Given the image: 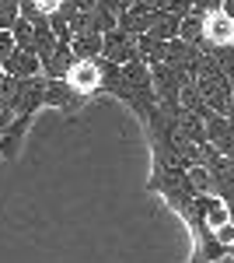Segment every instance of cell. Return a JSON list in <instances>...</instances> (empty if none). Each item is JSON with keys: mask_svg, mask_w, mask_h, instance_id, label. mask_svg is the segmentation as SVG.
Instances as JSON below:
<instances>
[{"mask_svg": "<svg viewBox=\"0 0 234 263\" xmlns=\"http://www.w3.org/2000/svg\"><path fill=\"white\" fill-rule=\"evenodd\" d=\"M63 81L70 84V91L77 99H91L101 91V57H91V60H74L70 70L63 74Z\"/></svg>", "mask_w": 234, "mask_h": 263, "instance_id": "obj_1", "label": "cell"}, {"mask_svg": "<svg viewBox=\"0 0 234 263\" xmlns=\"http://www.w3.org/2000/svg\"><path fill=\"white\" fill-rule=\"evenodd\" d=\"M101 60L109 63H130L137 60V35H130V32H122V28H109V32H101V53H98Z\"/></svg>", "mask_w": 234, "mask_h": 263, "instance_id": "obj_2", "label": "cell"}, {"mask_svg": "<svg viewBox=\"0 0 234 263\" xmlns=\"http://www.w3.org/2000/svg\"><path fill=\"white\" fill-rule=\"evenodd\" d=\"M234 42V21L217 7V11H203V49L214 46H231Z\"/></svg>", "mask_w": 234, "mask_h": 263, "instance_id": "obj_3", "label": "cell"}, {"mask_svg": "<svg viewBox=\"0 0 234 263\" xmlns=\"http://www.w3.org/2000/svg\"><path fill=\"white\" fill-rule=\"evenodd\" d=\"M147 70H151V88H154V95H157V105H178V88L185 81H182L164 60L154 63V67H147Z\"/></svg>", "mask_w": 234, "mask_h": 263, "instance_id": "obj_4", "label": "cell"}, {"mask_svg": "<svg viewBox=\"0 0 234 263\" xmlns=\"http://www.w3.org/2000/svg\"><path fill=\"white\" fill-rule=\"evenodd\" d=\"M80 102L84 99H77L63 78H46V81H42V105H53V109H63V112H74Z\"/></svg>", "mask_w": 234, "mask_h": 263, "instance_id": "obj_5", "label": "cell"}, {"mask_svg": "<svg viewBox=\"0 0 234 263\" xmlns=\"http://www.w3.org/2000/svg\"><path fill=\"white\" fill-rule=\"evenodd\" d=\"M154 14H157V7H147V4H130L126 11H119V14H116V28L130 32V35H143V32L154 25Z\"/></svg>", "mask_w": 234, "mask_h": 263, "instance_id": "obj_6", "label": "cell"}, {"mask_svg": "<svg viewBox=\"0 0 234 263\" xmlns=\"http://www.w3.org/2000/svg\"><path fill=\"white\" fill-rule=\"evenodd\" d=\"M206 144L214 151H220L224 158L234 155V123L227 116H210L206 120Z\"/></svg>", "mask_w": 234, "mask_h": 263, "instance_id": "obj_7", "label": "cell"}, {"mask_svg": "<svg viewBox=\"0 0 234 263\" xmlns=\"http://www.w3.org/2000/svg\"><path fill=\"white\" fill-rule=\"evenodd\" d=\"M0 70L7 74V78H18V81H25V78H39L42 74V63L35 53H28V49H14L7 60L0 63Z\"/></svg>", "mask_w": 234, "mask_h": 263, "instance_id": "obj_8", "label": "cell"}, {"mask_svg": "<svg viewBox=\"0 0 234 263\" xmlns=\"http://www.w3.org/2000/svg\"><path fill=\"white\" fill-rule=\"evenodd\" d=\"M74 63V53H70V42H56V49L42 60V78H63Z\"/></svg>", "mask_w": 234, "mask_h": 263, "instance_id": "obj_9", "label": "cell"}, {"mask_svg": "<svg viewBox=\"0 0 234 263\" xmlns=\"http://www.w3.org/2000/svg\"><path fill=\"white\" fill-rule=\"evenodd\" d=\"M164 53H168V42H161L154 39V35H137V60L140 63H147V67H154V63L164 60Z\"/></svg>", "mask_w": 234, "mask_h": 263, "instance_id": "obj_10", "label": "cell"}, {"mask_svg": "<svg viewBox=\"0 0 234 263\" xmlns=\"http://www.w3.org/2000/svg\"><path fill=\"white\" fill-rule=\"evenodd\" d=\"M178 39L193 42V46H199L203 49V11H185L182 18H178Z\"/></svg>", "mask_w": 234, "mask_h": 263, "instance_id": "obj_11", "label": "cell"}, {"mask_svg": "<svg viewBox=\"0 0 234 263\" xmlns=\"http://www.w3.org/2000/svg\"><path fill=\"white\" fill-rule=\"evenodd\" d=\"M178 105L185 109V112H196V116H203V120H210L214 112H210V105L203 102V95H199V88H196L193 81H185L182 88H178Z\"/></svg>", "mask_w": 234, "mask_h": 263, "instance_id": "obj_12", "label": "cell"}, {"mask_svg": "<svg viewBox=\"0 0 234 263\" xmlns=\"http://www.w3.org/2000/svg\"><path fill=\"white\" fill-rule=\"evenodd\" d=\"M70 53H74V60H91L101 53V35L98 32H77L74 39H70Z\"/></svg>", "mask_w": 234, "mask_h": 263, "instance_id": "obj_13", "label": "cell"}, {"mask_svg": "<svg viewBox=\"0 0 234 263\" xmlns=\"http://www.w3.org/2000/svg\"><path fill=\"white\" fill-rule=\"evenodd\" d=\"M147 35H154V39L168 42L178 35V14H168V11H157L154 14V25L147 28Z\"/></svg>", "mask_w": 234, "mask_h": 263, "instance_id": "obj_14", "label": "cell"}, {"mask_svg": "<svg viewBox=\"0 0 234 263\" xmlns=\"http://www.w3.org/2000/svg\"><path fill=\"white\" fill-rule=\"evenodd\" d=\"M203 53L214 57V63L234 81V46H214V49H203Z\"/></svg>", "mask_w": 234, "mask_h": 263, "instance_id": "obj_15", "label": "cell"}, {"mask_svg": "<svg viewBox=\"0 0 234 263\" xmlns=\"http://www.w3.org/2000/svg\"><path fill=\"white\" fill-rule=\"evenodd\" d=\"M185 176H189V186H193L196 193H210L214 190V179H210V168L206 165H189Z\"/></svg>", "mask_w": 234, "mask_h": 263, "instance_id": "obj_16", "label": "cell"}, {"mask_svg": "<svg viewBox=\"0 0 234 263\" xmlns=\"http://www.w3.org/2000/svg\"><path fill=\"white\" fill-rule=\"evenodd\" d=\"M11 39H14V49H28L32 53V21L18 14V21L11 25Z\"/></svg>", "mask_w": 234, "mask_h": 263, "instance_id": "obj_17", "label": "cell"}, {"mask_svg": "<svg viewBox=\"0 0 234 263\" xmlns=\"http://www.w3.org/2000/svg\"><path fill=\"white\" fill-rule=\"evenodd\" d=\"M157 11H168V14H185V11H193V0H154Z\"/></svg>", "mask_w": 234, "mask_h": 263, "instance_id": "obj_18", "label": "cell"}, {"mask_svg": "<svg viewBox=\"0 0 234 263\" xmlns=\"http://www.w3.org/2000/svg\"><path fill=\"white\" fill-rule=\"evenodd\" d=\"M18 21V0H0V28H11Z\"/></svg>", "mask_w": 234, "mask_h": 263, "instance_id": "obj_19", "label": "cell"}, {"mask_svg": "<svg viewBox=\"0 0 234 263\" xmlns=\"http://www.w3.org/2000/svg\"><path fill=\"white\" fill-rule=\"evenodd\" d=\"M14 53V39H11V28H0V63Z\"/></svg>", "mask_w": 234, "mask_h": 263, "instance_id": "obj_20", "label": "cell"}, {"mask_svg": "<svg viewBox=\"0 0 234 263\" xmlns=\"http://www.w3.org/2000/svg\"><path fill=\"white\" fill-rule=\"evenodd\" d=\"M28 4H32L35 11H42V14H53V11L59 7V0H28Z\"/></svg>", "mask_w": 234, "mask_h": 263, "instance_id": "obj_21", "label": "cell"}, {"mask_svg": "<svg viewBox=\"0 0 234 263\" xmlns=\"http://www.w3.org/2000/svg\"><path fill=\"white\" fill-rule=\"evenodd\" d=\"M193 7H196V11H217L220 0H193Z\"/></svg>", "mask_w": 234, "mask_h": 263, "instance_id": "obj_22", "label": "cell"}, {"mask_svg": "<svg viewBox=\"0 0 234 263\" xmlns=\"http://www.w3.org/2000/svg\"><path fill=\"white\" fill-rule=\"evenodd\" d=\"M220 11H224V14L234 21V0H220Z\"/></svg>", "mask_w": 234, "mask_h": 263, "instance_id": "obj_23", "label": "cell"}, {"mask_svg": "<svg viewBox=\"0 0 234 263\" xmlns=\"http://www.w3.org/2000/svg\"><path fill=\"white\" fill-rule=\"evenodd\" d=\"M210 263H231V256H217V260H210Z\"/></svg>", "mask_w": 234, "mask_h": 263, "instance_id": "obj_24", "label": "cell"}, {"mask_svg": "<svg viewBox=\"0 0 234 263\" xmlns=\"http://www.w3.org/2000/svg\"><path fill=\"white\" fill-rule=\"evenodd\" d=\"M227 162H231V168H234V155H227Z\"/></svg>", "mask_w": 234, "mask_h": 263, "instance_id": "obj_25", "label": "cell"}, {"mask_svg": "<svg viewBox=\"0 0 234 263\" xmlns=\"http://www.w3.org/2000/svg\"><path fill=\"white\" fill-rule=\"evenodd\" d=\"M231 99H234V81H231Z\"/></svg>", "mask_w": 234, "mask_h": 263, "instance_id": "obj_26", "label": "cell"}, {"mask_svg": "<svg viewBox=\"0 0 234 263\" xmlns=\"http://www.w3.org/2000/svg\"><path fill=\"white\" fill-rule=\"evenodd\" d=\"M231 263H234V256H231Z\"/></svg>", "mask_w": 234, "mask_h": 263, "instance_id": "obj_27", "label": "cell"}, {"mask_svg": "<svg viewBox=\"0 0 234 263\" xmlns=\"http://www.w3.org/2000/svg\"><path fill=\"white\" fill-rule=\"evenodd\" d=\"M231 46H234V42H231Z\"/></svg>", "mask_w": 234, "mask_h": 263, "instance_id": "obj_28", "label": "cell"}]
</instances>
